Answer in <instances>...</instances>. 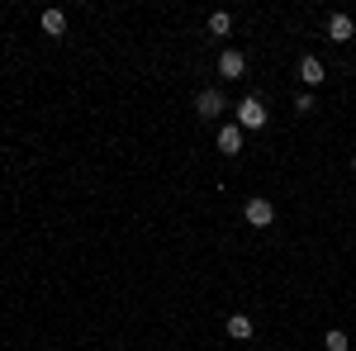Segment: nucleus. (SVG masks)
<instances>
[{
	"label": "nucleus",
	"mask_w": 356,
	"mask_h": 351,
	"mask_svg": "<svg viewBox=\"0 0 356 351\" xmlns=\"http://www.w3.org/2000/svg\"><path fill=\"white\" fill-rule=\"evenodd\" d=\"M243 218L252 223V228H271V223H275V204L257 195V199H247V204H243Z\"/></svg>",
	"instance_id": "f257e3e1"
},
{
	"label": "nucleus",
	"mask_w": 356,
	"mask_h": 351,
	"mask_svg": "<svg viewBox=\"0 0 356 351\" xmlns=\"http://www.w3.org/2000/svg\"><path fill=\"white\" fill-rule=\"evenodd\" d=\"M238 129H266V105L257 95H247L243 105H238Z\"/></svg>",
	"instance_id": "f03ea898"
},
{
	"label": "nucleus",
	"mask_w": 356,
	"mask_h": 351,
	"mask_svg": "<svg viewBox=\"0 0 356 351\" xmlns=\"http://www.w3.org/2000/svg\"><path fill=\"white\" fill-rule=\"evenodd\" d=\"M219 76H228V81H238V76H247V57L238 53V48H228V53L219 57Z\"/></svg>",
	"instance_id": "7ed1b4c3"
},
{
	"label": "nucleus",
	"mask_w": 356,
	"mask_h": 351,
	"mask_svg": "<svg viewBox=\"0 0 356 351\" xmlns=\"http://www.w3.org/2000/svg\"><path fill=\"white\" fill-rule=\"evenodd\" d=\"M219 152L223 157H238V152H243V129H238V124H223L219 129Z\"/></svg>",
	"instance_id": "20e7f679"
},
{
	"label": "nucleus",
	"mask_w": 356,
	"mask_h": 351,
	"mask_svg": "<svg viewBox=\"0 0 356 351\" xmlns=\"http://www.w3.org/2000/svg\"><path fill=\"white\" fill-rule=\"evenodd\" d=\"M323 76H328V67H323L318 57H304L300 62V81L304 85H323Z\"/></svg>",
	"instance_id": "39448f33"
},
{
	"label": "nucleus",
	"mask_w": 356,
	"mask_h": 351,
	"mask_svg": "<svg viewBox=\"0 0 356 351\" xmlns=\"http://www.w3.org/2000/svg\"><path fill=\"white\" fill-rule=\"evenodd\" d=\"M352 33H356L352 15H332V19H328V38H332V43H347Z\"/></svg>",
	"instance_id": "423d86ee"
},
{
	"label": "nucleus",
	"mask_w": 356,
	"mask_h": 351,
	"mask_svg": "<svg viewBox=\"0 0 356 351\" xmlns=\"http://www.w3.org/2000/svg\"><path fill=\"white\" fill-rule=\"evenodd\" d=\"M195 109H200L204 119H214V114H223V95H219V90H200V100H195Z\"/></svg>",
	"instance_id": "0eeeda50"
},
{
	"label": "nucleus",
	"mask_w": 356,
	"mask_h": 351,
	"mask_svg": "<svg viewBox=\"0 0 356 351\" xmlns=\"http://www.w3.org/2000/svg\"><path fill=\"white\" fill-rule=\"evenodd\" d=\"M38 24H43V33L62 38V33H67V15H62V10H43V19H38Z\"/></svg>",
	"instance_id": "6e6552de"
},
{
	"label": "nucleus",
	"mask_w": 356,
	"mask_h": 351,
	"mask_svg": "<svg viewBox=\"0 0 356 351\" xmlns=\"http://www.w3.org/2000/svg\"><path fill=\"white\" fill-rule=\"evenodd\" d=\"M252 332H257V327H252V318H247V313H233V318H228V337H238V342H247Z\"/></svg>",
	"instance_id": "1a4fd4ad"
},
{
	"label": "nucleus",
	"mask_w": 356,
	"mask_h": 351,
	"mask_svg": "<svg viewBox=\"0 0 356 351\" xmlns=\"http://www.w3.org/2000/svg\"><path fill=\"white\" fill-rule=\"evenodd\" d=\"M323 347H328V351H347V347H352V337H347L342 327H328V332H323Z\"/></svg>",
	"instance_id": "9d476101"
},
{
	"label": "nucleus",
	"mask_w": 356,
	"mask_h": 351,
	"mask_svg": "<svg viewBox=\"0 0 356 351\" xmlns=\"http://www.w3.org/2000/svg\"><path fill=\"white\" fill-rule=\"evenodd\" d=\"M228 28H233V19H228V15H209V33H214V38H223V33H228Z\"/></svg>",
	"instance_id": "9b49d317"
},
{
	"label": "nucleus",
	"mask_w": 356,
	"mask_h": 351,
	"mask_svg": "<svg viewBox=\"0 0 356 351\" xmlns=\"http://www.w3.org/2000/svg\"><path fill=\"white\" fill-rule=\"evenodd\" d=\"M352 171H356V157H352Z\"/></svg>",
	"instance_id": "f8f14e48"
}]
</instances>
